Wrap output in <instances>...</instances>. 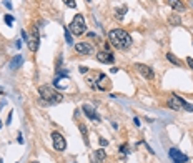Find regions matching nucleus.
Returning a JSON list of instances; mask_svg holds the SVG:
<instances>
[{
    "label": "nucleus",
    "instance_id": "22",
    "mask_svg": "<svg viewBox=\"0 0 193 163\" xmlns=\"http://www.w3.org/2000/svg\"><path fill=\"white\" fill-rule=\"evenodd\" d=\"M63 3H65L67 7H70V9H75V7H77V2H75V0H63Z\"/></svg>",
    "mask_w": 193,
    "mask_h": 163
},
{
    "label": "nucleus",
    "instance_id": "26",
    "mask_svg": "<svg viewBox=\"0 0 193 163\" xmlns=\"http://www.w3.org/2000/svg\"><path fill=\"white\" fill-rule=\"evenodd\" d=\"M133 123H135V125H137V127H140V125H142L140 118H138V117H135V118H133Z\"/></svg>",
    "mask_w": 193,
    "mask_h": 163
},
{
    "label": "nucleus",
    "instance_id": "18",
    "mask_svg": "<svg viewBox=\"0 0 193 163\" xmlns=\"http://www.w3.org/2000/svg\"><path fill=\"white\" fill-rule=\"evenodd\" d=\"M167 58H168V62H170V63H173L175 67H182V62H180V60L176 58V57H175L173 54H171V52H168V54H167Z\"/></svg>",
    "mask_w": 193,
    "mask_h": 163
},
{
    "label": "nucleus",
    "instance_id": "20",
    "mask_svg": "<svg viewBox=\"0 0 193 163\" xmlns=\"http://www.w3.org/2000/svg\"><path fill=\"white\" fill-rule=\"evenodd\" d=\"M3 18H5V23H7V25L12 27V23H14V15L7 14V15H3Z\"/></svg>",
    "mask_w": 193,
    "mask_h": 163
},
{
    "label": "nucleus",
    "instance_id": "14",
    "mask_svg": "<svg viewBox=\"0 0 193 163\" xmlns=\"http://www.w3.org/2000/svg\"><path fill=\"white\" fill-rule=\"evenodd\" d=\"M105 158H107V153H105V150H103V148H98L97 152L93 153L92 160H93V163H103V161H105Z\"/></svg>",
    "mask_w": 193,
    "mask_h": 163
},
{
    "label": "nucleus",
    "instance_id": "10",
    "mask_svg": "<svg viewBox=\"0 0 193 163\" xmlns=\"http://www.w3.org/2000/svg\"><path fill=\"white\" fill-rule=\"evenodd\" d=\"M135 68H137V70L140 72L147 80H153V78H155V72H153V68H150L148 65H145V63H135Z\"/></svg>",
    "mask_w": 193,
    "mask_h": 163
},
{
    "label": "nucleus",
    "instance_id": "24",
    "mask_svg": "<svg viewBox=\"0 0 193 163\" xmlns=\"http://www.w3.org/2000/svg\"><path fill=\"white\" fill-rule=\"evenodd\" d=\"M187 63H188V67L193 70V58H191V57H187Z\"/></svg>",
    "mask_w": 193,
    "mask_h": 163
},
{
    "label": "nucleus",
    "instance_id": "13",
    "mask_svg": "<svg viewBox=\"0 0 193 163\" xmlns=\"http://www.w3.org/2000/svg\"><path fill=\"white\" fill-rule=\"evenodd\" d=\"M167 5L171 7V9H173L175 12H183L185 9H187L182 0H167Z\"/></svg>",
    "mask_w": 193,
    "mask_h": 163
},
{
    "label": "nucleus",
    "instance_id": "32",
    "mask_svg": "<svg viewBox=\"0 0 193 163\" xmlns=\"http://www.w3.org/2000/svg\"><path fill=\"white\" fill-rule=\"evenodd\" d=\"M28 163H38V161H37V160H34V161H28Z\"/></svg>",
    "mask_w": 193,
    "mask_h": 163
},
{
    "label": "nucleus",
    "instance_id": "25",
    "mask_svg": "<svg viewBox=\"0 0 193 163\" xmlns=\"http://www.w3.org/2000/svg\"><path fill=\"white\" fill-rule=\"evenodd\" d=\"M3 5H5L9 10H12V2H10V0H3Z\"/></svg>",
    "mask_w": 193,
    "mask_h": 163
},
{
    "label": "nucleus",
    "instance_id": "33",
    "mask_svg": "<svg viewBox=\"0 0 193 163\" xmlns=\"http://www.w3.org/2000/svg\"><path fill=\"white\" fill-rule=\"evenodd\" d=\"M0 128H2V120H0Z\"/></svg>",
    "mask_w": 193,
    "mask_h": 163
},
{
    "label": "nucleus",
    "instance_id": "12",
    "mask_svg": "<svg viewBox=\"0 0 193 163\" xmlns=\"http://www.w3.org/2000/svg\"><path fill=\"white\" fill-rule=\"evenodd\" d=\"M75 52L78 55H90L93 52V48L87 42H78V43H75Z\"/></svg>",
    "mask_w": 193,
    "mask_h": 163
},
{
    "label": "nucleus",
    "instance_id": "1",
    "mask_svg": "<svg viewBox=\"0 0 193 163\" xmlns=\"http://www.w3.org/2000/svg\"><path fill=\"white\" fill-rule=\"evenodd\" d=\"M108 43L117 50H125L132 45V35L123 28H113L108 32Z\"/></svg>",
    "mask_w": 193,
    "mask_h": 163
},
{
    "label": "nucleus",
    "instance_id": "34",
    "mask_svg": "<svg viewBox=\"0 0 193 163\" xmlns=\"http://www.w3.org/2000/svg\"><path fill=\"white\" fill-rule=\"evenodd\" d=\"M191 3H193V0H191Z\"/></svg>",
    "mask_w": 193,
    "mask_h": 163
},
{
    "label": "nucleus",
    "instance_id": "31",
    "mask_svg": "<svg viewBox=\"0 0 193 163\" xmlns=\"http://www.w3.org/2000/svg\"><path fill=\"white\" fill-rule=\"evenodd\" d=\"M127 148H128L127 145H122V146H120V152H122V153H127Z\"/></svg>",
    "mask_w": 193,
    "mask_h": 163
},
{
    "label": "nucleus",
    "instance_id": "9",
    "mask_svg": "<svg viewBox=\"0 0 193 163\" xmlns=\"http://www.w3.org/2000/svg\"><path fill=\"white\" fill-rule=\"evenodd\" d=\"M110 80L107 78V75L105 73H98V77H97V83L93 85V88H97V90H100V92H105V90H108L110 88Z\"/></svg>",
    "mask_w": 193,
    "mask_h": 163
},
{
    "label": "nucleus",
    "instance_id": "2",
    "mask_svg": "<svg viewBox=\"0 0 193 163\" xmlns=\"http://www.w3.org/2000/svg\"><path fill=\"white\" fill-rule=\"evenodd\" d=\"M38 97H40V103L47 105V107L48 105H57L63 100V95L58 90H55L53 87H50V85L38 87Z\"/></svg>",
    "mask_w": 193,
    "mask_h": 163
},
{
    "label": "nucleus",
    "instance_id": "16",
    "mask_svg": "<svg viewBox=\"0 0 193 163\" xmlns=\"http://www.w3.org/2000/svg\"><path fill=\"white\" fill-rule=\"evenodd\" d=\"M168 23L171 27H178V25H182V18H180V15L171 14V15H168Z\"/></svg>",
    "mask_w": 193,
    "mask_h": 163
},
{
    "label": "nucleus",
    "instance_id": "7",
    "mask_svg": "<svg viewBox=\"0 0 193 163\" xmlns=\"http://www.w3.org/2000/svg\"><path fill=\"white\" fill-rule=\"evenodd\" d=\"M168 155H170V158H171V161H173V163H187L188 160H190L188 155L182 153L176 146H173V148L168 150Z\"/></svg>",
    "mask_w": 193,
    "mask_h": 163
},
{
    "label": "nucleus",
    "instance_id": "11",
    "mask_svg": "<svg viewBox=\"0 0 193 163\" xmlns=\"http://www.w3.org/2000/svg\"><path fill=\"white\" fill-rule=\"evenodd\" d=\"M97 60L100 63H113L115 62V57L112 55V52L102 50V52H98V54H97Z\"/></svg>",
    "mask_w": 193,
    "mask_h": 163
},
{
    "label": "nucleus",
    "instance_id": "4",
    "mask_svg": "<svg viewBox=\"0 0 193 163\" xmlns=\"http://www.w3.org/2000/svg\"><path fill=\"white\" fill-rule=\"evenodd\" d=\"M70 32L73 35H83L87 32V22H85V17L82 14H77L73 20L70 22Z\"/></svg>",
    "mask_w": 193,
    "mask_h": 163
},
{
    "label": "nucleus",
    "instance_id": "28",
    "mask_svg": "<svg viewBox=\"0 0 193 163\" xmlns=\"http://www.w3.org/2000/svg\"><path fill=\"white\" fill-rule=\"evenodd\" d=\"M22 38L25 40V42H28V34H27L25 30H22Z\"/></svg>",
    "mask_w": 193,
    "mask_h": 163
},
{
    "label": "nucleus",
    "instance_id": "8",
    "mask_svg": "<svg viewBox=\"0 0 193 163\" xmlns=\"http://www.w3.org/2000/svg\"><path fill=\"white\" fill-rule=\"evenodd\" d=\"M82 112L85 113V117H87L88 120L95 121V123H98V121H100V117H98L97 110L93 108L92 105H88V103H83V105H82Z\"/></svg>",
    "mask_w": 193,
    "mask_h": 163
},
{
    "label": "nucleus",
    "instance_id": "17",
    "mask_svg": "<svg viewBox=\"0 0 193 163\" xmlns=\"http://www.w3.org/2000/svg\"><path fill=\"white\" fill-rule=\"evenodd\" d=\"M127 5H123V7H118V9H115V17H117V20H122L123 17H125V14H127Z\"/></svg>",
    "mask_w": 193,
    "mask_h": 163
},
{
    "label": "nucleus",
    "instance_id": "3",
    "mask_svg": "<svg viewBox=\"0 0 193 163\" xmlns=\"http://www.w3.org/2000/svg\"><path fill=\"white\" fill-rule=\"evenodd\" d=\"M167 107L170 110H175V112H180V110H187V112H193V105L185 101L182 97L178 95H171L170 98L167 100Z\"/></svg>",
    "mask_w": 193,
    "mask_h": 163
},
{
    "label": "nucleus",
    "instance_id": "27",
    "mask_svg": "<svg viewBox=\"0 0 193 163\" xmlns=\"http://www.w3.org/2000/svg\"><path fill=\"white\" fill-rule=\"evenodd\" d=\"M12 115H14V113L10 112V113H9V117H7V121H5V125H10V123H12Z\"/></svg>",
    "mask_w": 193,
    "mask_h": 163
},
{
    "label": "nucleus",
    "instance_id": "5",
    "mask_svg": "<svg viewBox=\"0 0 193 163\" xmlns=\"http://www.w3.org/2000/svg\"><path fill=\"white\" fill-rule=\"evenodd\" d=\"M27 47L30 52H37L40 47V30L37 25H32L30 27V34H28V42H27Z\"/></svg>",
    "mask_w": 193,
    "mask_h": 163
},
{
    "label": "nucleus",
    "instance_id": "23",
    "mask_svg": "<svg viewBox=\"0 0 193 163\" xmlns=\"http://www.w3.org/2000/svg\"><path fill=\"white\" fill-rule=\"evenodd\" d=\"M78 72L82 73V75H83V73L88 72V67H85V65H80V67H78Z\"/></svg>",
    "mask_w": 193,
    "mask_h": 163
},
{
    "label": "nucleus",
    "instance_id": "15",
    "mask_svg": "<svg viewBox=\"0 0 193 163\" xmlns=\"http://www.w3.org/2000/svg\"><path fill=\"white\" fill-rule=\"evenodd\" d=\"M22 63H23V57L18 54V55H15L14 58L10 60V65H9V67H10V70H15V68H18Z\"/></svg>",
    "mask_w": 193,
    "mask_h": 163
},
{
    "label": "nucleus",
    "instance_id": "21",
    "mask_svg": "<svg viewBox=\"0 0 193 163\" xmlns=\"http://www.w3.org/2000/svg\"><path fill=\"white\" fill-rule=\"evenodd\" d=\"M80 132H82V135H83V138H85V143L88 145V138H87V127H85V125H80Z\"/></svg>",
    "mask_w": 193,
    "mask_h": 163
},
{
    "label": "nucleus",
    "instance_id": "29",
    "mask_svg": "<svg viewBox=\"0 0 193 163\" xmlns=\"http://www.w3.org/2000/svg\"><path fill=\"white\" fill-rule=\"evenodd\" d=\"M100 145L102 146H107V145H108V141H107L105 138H100Z\"/></svg>",
    "mask_w": 193,
    "mask_h": 163
},
{
    "label": "nucleus",
    "instance_id": "30",
    "mask_svg": "<svg viewBox=\"0 0 193 163\" xmlns=\"http://www.w3.org/2000/svg\"><path fill=\"white\" fill-rule=\"evenodd\" d=\"M5 105H7V100L3 98L2 101H0V110H3V107H5Z\"/></svg>",
    "mask_w": 193,
    "mask_h": 163
},
{
    "label": "nucleus",
    "instance_id": "6",
    "mask_svg": "<svg viewBox=\"0 0 193 163\" xmlns=\"http://www.w3.org/2000/svg\"><path fill=\"white\" fill-rule=\"evenodd\" d=\"M52 141H53L55 152H63L67 148V140L63 138V135L60 132H52Z\"/></svg>",
    "mask_w": 193,
    "mask_h": 163
},
{
    "label": "nucleus",
    "instance_id": "19",
    "mask_svg": "<svg viewBox=\"0 0 193 163\" xmlns=\"http://www.w3.org/2000/svg\"><path fill=\"white\" fill-rule=\"evenodd\" d=\"M65 40H67V45H73V37L68 28H65Z\"/></svg>",
    "mask_w": 193,
    "mask_h": 163
}]
</instances>
